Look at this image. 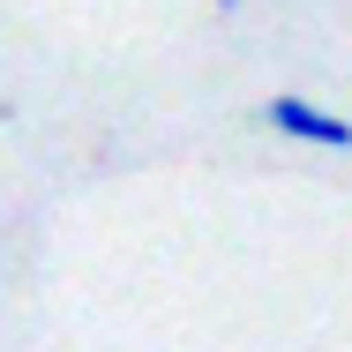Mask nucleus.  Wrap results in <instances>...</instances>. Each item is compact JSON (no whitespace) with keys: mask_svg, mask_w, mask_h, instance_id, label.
<instances>
[{"mask_svg":"<svg viewBox=\"0 0 352 352\" xmlns=\"http://www.w3.org/2000/svg\"><path fill=\"white\" fill-rule=\"evenodd\" d=\"M217 15H240V0H217Z\"/></svg>","mask_w":352,"mask_h":352,"instance_id":"nucleus-2","label":"nucleus"},{"mask_svg":"<svg viewBox=\"0 0 352 352\" xmlns=\"http://www.w3.org/2000/svg\"><path fill=\"white\" fill-rule=\"evenodd\" d=\"M255 120H263L270 135H285V142H315V150H352V120L322 113L315 98H292V90L263 98V105H255Z\"/></svg>","mask_w":352,"mask_h":352,"instance_id":"nucleus-1","label":"nucleus"}]
</instances>
